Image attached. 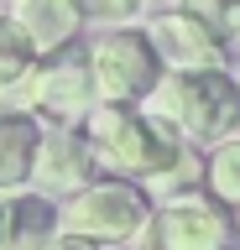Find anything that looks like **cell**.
<instances>
[{
	"instance_id": "4fadbf2b",
	"label": "cell",
	"mask_w": 240,
	"mask_h": 250,
	"mask_svg": "<svg viewBox=\"0 0 240 250\" xmlns=\"http://www.w3.org/2000/svg\"><path fill=\"white\" fill-rule=\"evenodd\" d=\"M204 193L219 208L240 214V136H224L209 146V162H204Z\"/></svg>"
},
{
	"instance_id": "9c48e42d",
	"label": "cell",
	"mask_w": 240,
	"mask_h": 250,
	"mask_svg": "<svg viewBox=\"0 0 240 250\" xmlns=\"http://www.w3.org/2000/svg\"><path fill=\"white\" fill-rule=\"evenodd\" d=\"M5 16H11L16 31L37 47V58H47V52L68 47L73 37H79V26H84L79 0H11V11H5Z\"/></svg>"
},
{
	"instance_id": "ba28073f",
	"label": "cell",
	"mask_w": 240,
	"mask_h": 250,
	"mask_svg": "<svg viewBox=\"0 0 240 250\" xmlns=\"http://www.w3.org/2000/svg\"><path fill=\"white\" fill-rule=\"evenodd\" d=\"M146 42L157 47V58L167 73H188V68H230V47L188 11H157L146 21Z\"/></svg>"
},
{
	"instance_id": "5bb4252c",
	"label": "cell",
	"mask_w": 240,
	"mask_h": 250,
	"mask_svg": "<svg viewBox=\"0 0 240 250\" xmlns=\"http://www.w3.org/2000/svg\"><path fill=\"white\" fill-rule=\"evenodd\" d=\"M177 11L198 16V21H204L224 47L240 42V0H177Z\"/></svg>"
},
{
	"instance_id": "8fae6325",
	"label": "cell",
	"mask_w": 240,
	"mask_h": 250,
	"mask_svg": "<svg viewBox=\"0 0 240 250\" xmlns=\"http://www.w3.org/2000/svg\"><path fill=\"white\" fill-rule=\"evenodd\" d=\"M37 141H42V120L21 104H0V193L11 188H32V162Z\"/></svg>"
},
{
	"instance_id": "30bf717a",
	"label": "cell",
	"mask_w": 240,
	"mask_h": 250,
	"mask_svg": "<svg viewBox=\"0 0 240 250\" xmlns=\"http://www.w3.org/2000/svg\"><path fill=\"white\" fill-rule=\"evenodd\" d=\"M58 229H63V214L47 193H37V188L5 193V250H47Z\"/></svg>"
},
{
	"instance_id": "7c38bea8",
	"label": "cell",
	"mask_w": 240,
	"mask_h": 250,
	"mask_svg": "<svg viewBox=\"0 0 240 250\" xmlns=\"http://www.w3.org/2000/svg\"><path fill=\"white\" fill-rule=\"evenodd\" d=\"M32 68H37V47L16 31L11 16H0V104H21V83L32 78Z\"/></svg>"
},
{
	"instance_id": "e0dca14e",
	"label": "cell",
	"mask_w": 240,
	"mask_h": 250,
	"mask_svg": "<svg viewBox=\"0 0 240 250\" xmlns=\"http://www.w3.org/2000/svg\"><path fill=\"white\" fill-rule=\"evenodd\" d=\"M0 250H5V193H0Z\"/></svg>"
},
{
	"instance_id": "5b68a950",
	"label": "cell",
	"mask_w": 240,
	"mask_h": 250,
	"mask_svg": "<svg viewBox=\"0 0 240 250\" xmlns=\"http://www.w3.org/2000/svg\"><path fill=\"white\" fill-rule=\"evenodd\" d=\"M141 250H224L235 240V214L209 193H167L141 224Z\"/></svg>"
},
{
	"instance_id": "52a82bcc",
	"label": "cell",
	"mask_w": 240,
	"mask_h": 250,
	"mask_svg": "<svg viewBox=\"0 0 240 250\" xmlns=\"http://www.w3.org/2000/svg\"><path fill=\"white\" fill-rule=\"evenodd\" d=\"M99 177L94 146L84 136V125H42L37 141V162H32V188L47 198H68Z\"/></svg>"
},
{
	"instance_id": "6da1fadb",
	"label": "cell",
	"mask_w": 240,
	"mask_h": 250,
	"mask_svg": "<svg viewBox=\"0 0 240 250\" xmlns=\"http://www.w3.org/2000/svg\"><path fill=\"white\" fill-rule=\"evenodd\" d=\"M84 136L94 146L105 177H126L141 188H167L188 167V141L146 104H94L84 115Z\"/></svg>"
},
{
	"instance_id": "277c9868",
	"label": "cell",
	"mask_w": 240,
	"mask_h": 250,
	"mask_svg": "<svg viewBox=\"0 0 240 250\" xmlns=\"http://www.w3.org/2000/svg\"><path fill=\"white\" fill-rule=\"evenodd\" d=\"M63 214L68 234H84V240H99V245H126L136 240L152 214V198H146L141 183H126V177H94L89 188L68 193V203L58 208Z\"/></svg>"
},
{
	"instance_id": "9a60e30c",
	"label": "cell",
	"mask_w": 240,
	"mask_h": 250,
	"mask_svg": "<svg viewBox=\"0 0 240 250\" xmlns=\"http://www.w3.org/2000/svg\"><path fill=\"white\" fill-rule=\"evenodd\" d=\"M79 11L84 21H99V26H131L146 11V0H79Z\"/></svg>"
},
{
	"instance_id": "3957f363",
	"label": "cell",
	"mask_w": 240,
	"mask_h": 250,
	"mask_svg": "<svg viewBox=\"0 0 240 250\" xmlns=\"http://www.w3.org/2000/svg\"><path fill=\"white\" fill-rule=\"evenodd\" d=\"M84 62H89V83H94L99 104H146L152 89L162 83V73H167L141 26L99 31L94 42L84 47Z\"/></svg>"
},
{
	"instance_id": "2e32d148",
	"label": "cell",
	"mask_w": 240,
	"mask_h": 250,
	"mask_svg": "<svg viewBox=\"0 0 240 250\" xmlns=\"http://www.w3.org/2000/svg\"><path fill=\"white\" fill-rule=\"evenodd\" d=\"M47 250H110V245H99V240H84V234H68V229H58Z\"/></svg>"
},
{
	"instance_id": "8992f818",
	"label": "cell",
	"mask_w": 240,
	"mask_h": 250,
	"mask_svg": "<svg viewBox=\"0 0 240 250\" xmlns=\"http://www.w3.org/2000/svg\"><path fill=\"white\" fill-rule=\"evenodd\" d=\"M21 104L32 109L37 120L52 125H84V115L99 104L94 83H89V62H84V47H58L47 58H37L32 78L21 83Z\"/></svg>"
},
{
	"instance_id": "7a4b0ae2",
	"label": "cell",
	"mask_w": 240,
	"mask_h": 250,
	"mask_svg": "<svg viewBox=\"0 0 240 250\" xmlns=\"http://www.w3.org/2000/svg\"><path fill=\"white\" fill-rule=\"evenodd\" d=\"M146 109H157L167 125H177L183 141L214 146L240 130V78L230 68H188V73H162Z\"/></svg>"
}]
</instances>
